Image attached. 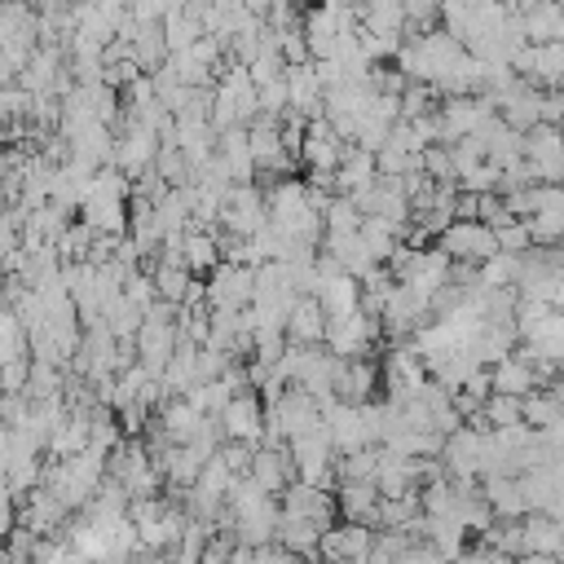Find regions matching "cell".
I'll return each mask as SVG.
<instances>
[{"instance_id": "8fae6325", "label": "cell", "mask_w": 564, "mask_h": 564, "mask_svg": "<svg viewBox=\"0 0 564 564\" xmlns=\"http://www.w3.org/2000/svg\"><path fill=\"white\" fill-rule=\"evenodd\" d=\"M154 423L163 427V436H167L172 445H189L194 432H198V423H203V414H198L185 397H176V401H163V410H159Z\"/></svg>"}, {"instance_id": "30bf717a", "label": "cell", "mask_w": 564, "mask_h": 564, "mask_svg": "<svg viewBox=\"0 0 564 564\" xmlns=\"http://www.w3.org/2000/svg\"><path fill=\"white\" fill-rule=\"evenodd\" d=\"M317 304L326 308V317H348L361 308V282L348 273H322V291Z\"/></svg>"}, {"instance_id": "6da1fadb", "label": "cell", "mask_w": 564, "mask_h": 564, "mask_svg": "<svg viewBox=\"0 0 564 564\" xmlns=\"http://www.w3.org/2000/svg\"><path fill=\"white\" fill-rule=\"evenodd\" d=\"M436 242H441V247H436L441 256H449V260H458V264H476V269L498 256V238H494V229L480 225V220H454Z\"/></svg>"}, {"instance_id": "9c48e42d", "label": "cell", "mask_w": 564, "mask_h": 564, "mask_svg": "<svg viewBox=\"0 0 564 564\" xmlns=\"http://www.w3.org/2000/svg\"><path fill=\"white\" fill-rule=\"evenodd\" d=\"M335 507H339V516H344L348 524L375 529V524H379V485H375V480H348V485H339Z\"/></svg>"}, {"instance_id": "52a82bcc", "label": "cell", "mask_w": 564, "mask_h": 564, "mask_svg": "<svg viewBox=\"0 0 564 564\" xmlns=\"http://www.w3.org/2000/svg\"><path fill=\"white\" fill-rule=\"evenodd\" d=\"M278 502H282V516H286V520H313L317 529H330V516L339 511L330 494L308 489V485H300V480H295Z\"/></svg>"}, {"instance_id": "277c9868", "label": "cell", "mask_w": 564, "mask_h": 564, "mask_svg": "<svg viewBox=\"0 0 564 564\" xmlns=\"http://www.w3.org/2000/svg\"><path fill=\"white\" fill-rule=\"evenodd\" d=\"M220 432H225V441H242V445L260 449V441H264V401H260V392L234 397L220 410Z\"/></svg>"}, {"instance_id": "8992f818", "label": "cell", "mask_w": 564, "mask_h": 564, "mask_svg": "<svg viewBox=\"0 0 564 564\" xmlns=\"http://www.w3.org/2000/svg\"><path fill=\"white\" fill-rule=\"evenodd\" d=\"M326 308L313 295H300L291 317H286V348H317L326 344Z\"/></svg>"}, {"instance_id": "7c38bea8", "label": "cell", "mask_w": 564, "mask_h": 564, "mask_svg": "<svg viewBox=\"0 0 564 564\" xmlns=\"http://www.w3.org/2000/svg\"><path fill=\"white\" fill-rule=\"evenodd\" d=\"M145 273L154 278L159 300L172 304V308H185V300H189V291H194V282H198V278H194L189 269H181V264H150Z\"/></svg>"}, {"instance_id": "ac0fdd59", "label": "cell", "mask_w": 564, "mask_h": 564, "mask_svg": "<svg viewBox=\"0 0 564 564\" xmlns=\"http://www.w3.org/2000/svg\"><path fill=\"white\" fill-rule=\"evenodd\" d=\"M560 370H564V361H560Z\"/></svg>"}, {"instance_id": "4fadbf2b", "label": "cell", "mask_w": 564, "mask_h": 564, "mask_svg": "<svg viewBox=\"0 0 564 564\" xmlns=\"http://www.w3.org/2000/svg\"><path fill=\"white\" fill-rule=\"evenodd\" d=\"M185 269L194 278H212L220 269V234H198V229H185Z\"/></svg>"}, {"instance_id": "3957f363", "label": "cell", "mask_w": 564, "mask_h": 564, "mask_svg": "<svg viewBox=\"0 0 564 564\" xmlns=\"http://www.w3.org/2000/svg\"><path fill=\"white\" fill-rule=\"evenodd\" d=\"M220 225L234 238H256L269 225V198L256 185H234L229 198H225V207H220Z\"/></svg>"}, {"instance_id": "2e32d148", "label": "cell", "mask_w": 564, "mask_h": 564, "mask_svg": "<svg viewBox=\"0 0 564 564\" xmlns=\"http://www.w3.org/2000/svg\"><path fill=\"white\" fill-rule=\"evenodd\" d=\"M123 300H132L137 308H145V313H150V308L159 304L154 278H150V273H141V269H137V273H128V278H123Z\"/></svg>"}, {"instance_id": "ba28073f", "label": "cell", "mask_w": 564, "mask_h": 564, "mask_svg": "<svg viewBox=\"0 0 564 564\" xmlns=\"http://www.w3.org/2000/svg\"><path fill=\"white\" fill-rule=\"evenodd\" d=\"M489 379H494V392L498 397H516V401H524V397H533L542 388V379L533 370V357H524V352H511L507 361H498L489 370Z\"/></svg>"}, {"instance_id": "5bb4252c", "label": "cell", "mask_w": 564, "mask_h": 564, "mask_svg": "<svg viewBox=\"0 0 564 564\" xmlns=\"http://www.w3.org/2000/svg\"><path fill=\"white\" fill-rule=\"evenodd\" d=\"M485 423H489V432H511V427H524V401H516V397H489L485 401Z\"/></svg>"}, {"instance_id": "7a4b0ae2", "label": "cell", "mask_w": 564, "mask_h": 564, "mask_svg": "<svg viewBox=\"0 0 564 564\" xmlns=\"http://www.w3.org/2000/svg\"><path fill=\"white\" fill-rule=\"evenodd\" d=\"M251 295H256V269H242V264H220L207 282V308L225 317L247 313Z\"/></svg>"}, {"instance_id": "e0dca14e", "label": "cell", "mask_w": 564, "mask_h": 564, "mask_svg": "<svg viewBox=\"0 0 564 564\" xmlns=\"http://www.w3.org/2000/svg\"><path fill=\"white\" fill-rule=\"evenodd\" d=\"M392 564H449V560H445V555H441L432 542H419V546H405V551H401Z\"/></svg>"}, {"instance_id": "5b68a950", "label": "cell", "mask_w": 564, "mask_h": 564, "mask_svg": "<svg viewBox=\"0 0 564 564\" xmlns=\"http://www.w3.org/2000/svg\"><path fill=\"white\" fill-rule=\"evenodd\" d=\"M251 485L269 498H282L291 485H295V463H291V449H256L251 458Z\"/></svg>"}, {"instance_id": "9a60e30c", "label": "cell", "mask_w": 564, "mask_h": 564, "mask_svg": "<svg viewBox=\"0 0 564 564\" xmlns=\"http://www.w3.org/2000/svg\"><path fill=\"white\" fill-rule=\"evenodd\" d=\"M335 476H339V485H348V480H375L379 476V449L339 454L335 458Z\"/></svg>"}]
</instances>
